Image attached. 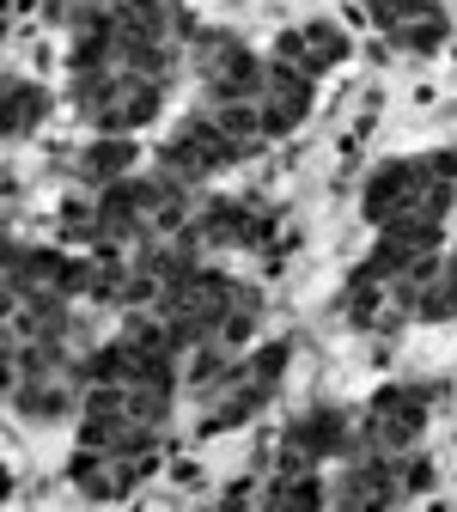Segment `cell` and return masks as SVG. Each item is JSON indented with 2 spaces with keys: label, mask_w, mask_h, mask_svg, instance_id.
Segmentation results:
<instances>
[{
  "label": "cell",
  "mask_w": 457,
  "mask_h": 512,
  "mask_svg": "<svg viewBox=\"0 0 457 512\" xmlns=\"http://www.w3.org/2000/svg\"><path fill=\"white\" fill-rule=\"evenodd\" d=\"M189 232L202 238V244H220V250H263L269 232H275V220H269V214H256L250 202H226V196H214V202L195 208Z\"/></svg>",
  "instance_id": "3957f363"
},
{
  "label": "cell",
  "mask_w": 457,
  "mask_h": 512,
  "mask_svg": "<svg viewBox=\"0 0 457 512\" xmlns=\"http://www.w3.org/2000/svg\"><path fill=\"white\" fill-rule=\"evenodd\" d=\"M275 61H287V68H299V74H330L336 61H348V37L330 25V19H311V25H299V31H281V43H275Z\"/></svg>",
  "instance_id": "8992f818"
},
{
  "label": "cell",
  "mask_w": 457,
  "mask_h": 512,
  "mask_svg": "<svg viewBox=\"0 0 457 512\" xmlns=\"http://www.w3.org/2000/svg\"><path fill=\"white\" fill-rule=\"evenodd\" d=\"M256 110H263V128H269V135L299 128L305 110H311V74L287 68V61H269V68H263V86H256Z\"/></svg>",
  "instance_id": "277c9868"
},
{
  "label": "cell",
  "mask_w": 457,
  "mask_h": 512,
  "mask_svg": "<svg viewBox=\"0 0 457 512\" xmlns=\"http://www.w3.org/2000/svg\"><path fill=\"white\" fill-rule=\"evenodd\" d=\"M122 177H135V141L128 135H98L80 153V183L86 189H116Z\"/></svg>",
  "instance_id": "52a82bcc"
},
{
  "label": "cell",
  "mask_w": 457,
  "mask_h": 512,
  "mask_svg": "<svg viewBox=\"0 0 457 512\" xmlns=\"http://www.w3.org/2000/svg\"><path fill=\"white\" fill-rule=\"evenodd\" d=\"M421 427H427V391H415V384H384L366 409V421H360V439H366L372 458H403L421 439Z\"/></svg>",
  "instance_id": "6da1fadb"
},
{
  "label": "cell",
  "mask_w": 457,
  "mask_h": 512,
  "mask_svg": "<svg viewBox=\"0 0 457 512\" xmlns=\"http://www.w3.org/2000/svg\"><path fill=\"white\" fill-rule=\"evenodd\" d=\"M147 470H153V458H128V452H92V445H80V452H74V464H68L74 488H80V494H92V500H116V494H128V488H135Z\"/></svg>",
  "instance_id": "5b68a950"
},
{
  "label": "cell",
  "mask_w": 457,
  "mask_h": 512,
  "mask_svg": "<svg viewBox=\"0 0 457 512\" xmlns=\"http://www.w3.org/2000/svg\"><path fill=\"white\" fill-rule=\"evenodd\" d=\"M354 445H360L354 415H342V409H305L287 427V439H281V470H317L323 458H348Z\"/></svg>",
  "instance_id": "7a4b0ae2"
},
{
  "label": "cell",
  "mask_w": 457,
  "mask_h": 512,
  "mask_svg": "<svg viewBox=\"0 0 457 512\" xmlns=\"http://www.w3.org/2000/svg\"><path fill=\"white\" fill-rule=\"evenodd\" d=\"M384 37L397 43V49H415V55H427V49H439V43L451 37V19H445V7H439V0H427V7H415L409 19H397V25H390Z\"/></svg>",
  "instance_id": "ba28073f"
},
{
  "label": "cell",
  "mask_w": 457,
  "mask_h": 512,
  "mask_svg": "<svg viewBox=\"0 0 457 512\" xmlns=\"http://www.w3.org/2000/svg\"><path fill=\"white\" fill-rule=\"evenodd\" d=\"M49 116V92L37 86V80H7V141H19V135H31V128Z\"/></svg>",
  "instance_id": "9c48e42d"
}]
</instances>
